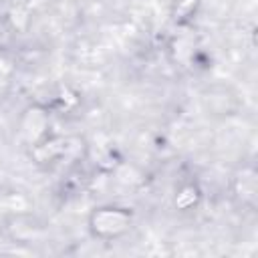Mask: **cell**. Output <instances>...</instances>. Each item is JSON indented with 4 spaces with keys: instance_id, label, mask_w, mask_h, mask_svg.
Listing matches in <instances>:
<instances>
[{
    "instance_id": "6da1fadb",
    "label": "cell",
    "mask_w": 258,
    "mask_h": 258,
    "mask_svg": "<svg viewBox=\"0 0 258 258\" xmlns=\"http://www.w3.org/2000/svg\"><path fill=\"white\" fill-rule=\"evenodd\" d=\"M127 222H129V216L123 214L117 208H103V210H99L93 216V228H95V232L105 234V236H111V234H117V232L125 230Z\"/></svg>"
}]
</instances>
